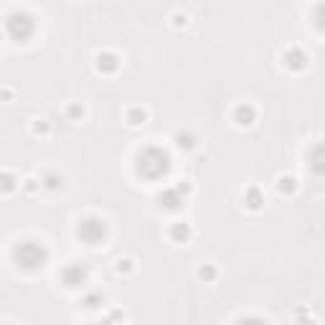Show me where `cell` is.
<instances>
[{
  "instance_id": "cell-22",
  "label": "cell",
  "mask_w": 325,
  "mask_h": 325,
  "mask_svg": "<svg viewBox=\"0 0 325 325\" xmlns=\"http://www.w3.org/2000/svg\"><path fill=\"white\" fill-rule=\"evenodd\" d=\"M239 325H269L267 320H259V317H247V320H241Z\"/></svg>"
},
{
  "instance_id": "cell-16",
  "label": "cell",
  "mask_w": 325,
  "mask_h": 325,
  "mask_svg": "<svg viewBox=\"0 0 325 325\" xmlns=\"http://www.w3.org/2000/svg\"><path fill=\"white\" fill-rule=\"evenodd\" d=\"M198 279H203V282H214V279H216V267H214V264H203V267H198Z\"/></svg>"
},
{
  "instance_id": "cell-12",
  "label": "cell",
  "mask_w": 325,
  "mask_h": 325,
  "mask_svg": "<svg viewBox=\"0 0 325 325\" xmlns=\"http://www.w3.org/2000/svg\"><path fill=\"white\" fill-rule=\"evenodd\" d=\"M125 119H127L130 127H140V125H145V122H147V112L142 107H132V109H127Z\"/></svg>"
},
{
  "instance_id": "cell-19",
  "label": "cell",
  "mask_w": 325,
  "mask_h": 325,
  "mask_svg": "<svg viewBox=\"0 0 325 325\" xmlns=\"http://www.w3.org/2000/svg\"><path fill=\"white\" fill-rule=\"evenodd\" d=\"M49 130H51V127H49L46 119H36V125H33V132H36V135H49Z\"/></svg>"
},
{
  "instance_id": "cell-10",
  "label": "cell",
  "mask_w": 325,
  "mask_h": 325,
  "mask_svg": "<svg viewBox=\"0 0 325 325\" xmlns=\"http://www.w3.org/2000/svg\"><path fill=\"white\" fill-rule=\"evenodd\" d=\"M244 203H247V209H252V211H259V209H262V203H264V196H262V191H259V188H249L247 193H244Z\"/></svg>"
},
{
  "instance_id": "cell-15",
  "label": "cell",
  "mask_w": 325,
  "mask_h": 325,
  "mask_svg": "<svg viewBox=\"0 0 325 325\" xmlns=\"http://www.w3.org/2000/svg\"><path fill=\"white\" fill-rule=\"evenodd\" d=\"M16 176H11V173H0V191L3 193H13L16 191Z\"/></svg>"
},
{
  "instance_id": "cell-1",
  "label": "cell",
  "mask_w": 325,
  "mask_h": 325,
  "mask_svg": "<svg viewBox=\"0 0 325 325\" xmlns=\"http://www.w3.org/2000/svg\"><path fill=\"white\" fill-rule=\"evenodd\" d=\"M168 168H171V157L160 147H147L137 157V173L145 178H160L168 173Z\"/></svg>"
},
{
  "instance_id": "cell-5",
  "label": "cell",
  "mask_w": 325,
  "mask_h": 325,
  "mask_svg": "<svg viewBox=\"0 0 325 325\" xmlns=\"http://www.w3.org/2000/svg\"><path fill=\"white\" fill-rule=\"evenodd\" d=\"M89 277L84 262H74V264H66L61 269V282L66 284V287H79V284H84Z\"/></svg>"
},
{
  "instance_id": "cell-7",
  "label": "cell",
  "mask_w": 325,
  "mask_h": 325,
  "mask_svg": "<svg viewBox=\"0 0 325 325\" xmlns=\"http://www.w3.org/2000/svg\"><path fill=\"white\" fill-rule=\"evenodd\" d=\"M119 69V56L112 54V51H102L97 54V71L102 74H114Z\"/></svg>"
},
{
  "instance_id": "cell-3",
  "label": "cell",
  "mask_w": 325,
  "mask_h": 325,
  "mask_svg": "<svg viewBox=\"0 0 325 325\" xmlns=\"http://www.w3.org/2000/svg\"><path fill=\"white\" fill-rule=\"evenodd\" d=\"M76 236L81 241H87L89 247H97V244H102L107 239V224L104 219L99 216H87V219H81L79 226H76Z\"/></svg>"
},
{
  "instance_id": "cell-21",
  "label": "cell",
  "mask_w": 325,
  "mask_h": 325,
  "mask_svg": "<svg viewBox=\"0 0 325 325\" xmlns=\"http://www.w3.org/2000/svg\"><path fill=\"white\" fill-rule=\"evenodd\" d=\"M97 302H104V297H102V295H89V297L84 300V305H87V307H99Z\"/></svg>"
},
{
  "instance_id": "cell-8",
  "label": "cell",
  "mask_w": 325,
  "mask_h": 325,
  "mask_svg": "<svg viewBox=\"0 0 325 325\" xmlns=\"http://www.w3.org/2000/svg\"><path fill=\"white\" fill-rule=\"evenodd\" d=\"M284 64H287L292 71H300V69H305V66H307V56H305L297 46H292L287 54H284Z\"/></svg>"
},
{
  "instance_id": "cell-23",
  "label": "cell",
  "mask_w": 325,
  "mask_h": 325,
  "mask_svg": "<svg viewBox=\"0 0 325 325\" xmlns=\"http://www.w3.org/2000/svg\"><path fill=\"white\" fill-rule=\"evenodd\" d=\"M188 16L186 13H173V26H186Z\"/></svg>"
},
{
  "instance_id": "cell-4",
  "label": "cell",
  "mask_w": 325,
  "mask_h": 325,
  "mask_svg": "<svg viewBox=\"0 0 325 325\" xmlns=\"http://www.w3.org/2000/svg\"><path fill=\"white\" fill-rule=\"evenodd\" d=\"M6 28H8V33H11V38H13V41L23 44V41H28V38L33 36L36 23H33V18H31V16H26V13L16 11V13H11V16H8Z\"/></svg>"
},
{
  "instance_id": "cell-17",
  "label": "cell",
  "mask_w": 325,
  "mask_h": 325,
  "mask_svg": "<svg viewBox=\"0 0 325 325\" xmlns=\"http://www.w3.org/2000/svg\"><path fill=\"white\" fill-rule=\"evenodd\" d=\"M66 114H69L71 119H81V117H84V107H81L79 102H71V104L66 107Z\"/></svg>"
},
{
  "instance_id": "cell-25",
  "label": "cell",
  "mask_w": 325,
  "mask_h": 325,
  "mask_svg": "<svg viewBox=\"0 0 325 325\" xmlns=\"http://www.w3.org/2000/svg\"><path fill=\"white\" fill-rule=\"evenodd\" d=\"M89 325H109V320H104V322H89Z\"/></svg>"
},
{
  "instance_id": "cell-11",
  "label": "cell",
  "mask_w": 325,
  "mask_h": 325,
  "mask_svg": "<svg viewBox=\"0 0 325 325\" xmlns=\"http://www.w3.org/2000/svg\"><path fill=\"white\" fill-rule=\"evenodd\" d=\"M160 203L166 209H171V211H176V209H181V203H183V196H178L176 193V188H168L166 193L160 196Z\"/></svg>"
},
{
  "instance_id": "cell-6",
  "label": "cell",
  "mask_w": 325,
  "mask_h": 325,
  "mask_svg": "<svg viewBox=\"0 0 325 325\" xmlns=\"http://www.w3.org/2000/svg\"><path fill=\"white\" fill-rule=\"evenodd\" d=\"M231 117H234V122L239 127H249V125H254V119H257V109L249 102H241V104L234 107Z\"/></svg>"
},
{
  "instance_id": "cell-14",
  "label": "cell",
  "mask_w": 325,
  "mask_h": 325,
  "mask_svg": "<svg viewBox=\"0 0 325 325\" xmlns=\"http://www.w3.org/2000/svg\"><path fill=\"white\" fill-rule=\"evenodd\" d=\"M41 183H44L46 188H51V191H56V188H61V186H64V178H61L59 173H54V171H46V173H44V178H41Z\"/></svg>"
},
{
  "instance_id": "cell-2",
  "label": "cell",
  "mask_w": 325,
  "mask_h": 325,
  "mask_svg": "<svg viewBox=\"0 0 325 325\" xmlns=\"http://www.w3.org/2000/svg\"><path fill=\"white\" fill-rule=\"evenodd\" d=\"M13 257H16L18 267H23V269H44L49 262V249L38 241H23L16 247Z\"/></svg>"
},
{
  "instance_id": "cell-9",
  "label": "cell",
  "mask_w": 325,
  "mask_h": 325,
  "mask_svg": "<svg viewBox=\"0 0 325 325\" xmlns=\"http://www.w3.org/2000/svg\"><path fill=\"white\" fill-rule=\"evenodd\" d=\"M191 236H193V229H191V224H186V221H178V224H173V226H171V239H173V241H178V244H186Z\"/></svg>"
},
{
  "instance_id": "cell-20",
  "label": "cell",
  "mask_w": 325,
  "mask_h": 325,
  "mask_svg": "<svg viewBox=\"0 0 325 325\" xmlns=\"http://www.w3.org/2000/svg\"><path fill=\"white\" fill-rule=\"evenodd\" d=\"M176 142H178V147H193V137H191V135H183V132L176 135Z\"/></svg>"
},
{
  "instance_id": "cell-13",
  "label": "cell",
  "mask_w": 325,
  "mask_h": 325,
  "mask_svg": "<svg viewBox=\"0 0 325 325\" xmlns=\"http://www.w3.org/2000/svg\"><path fill=\"white\" fill-rule=\"evenodd\" d=\"M277 191L290 196V193H295V191H297V181H295L292 176H279V178H277Z\"/></svg>"
},
{
  "instance_id": "cell-24",
  "label": "cell",
  "mask_w": 325,
  "mask_h": 325,
  "mask_svg": "<svg viewBox=\"0 0 325 325\" xmlns=\"http://www.w3.org/2000/svg\"><path fill=\"white\" fill-rule=\"evenodd\" d=\"M23 188H26V191H28V193H33V191H36V188H38V183H36V181H33V178H28V181H26V186H23Z\"/></svg>"
},
{
  "instance_id": "cell-18",
  "label": "cell",
  "mask_w": 325,
  "mask_h": 325,
  "mask_svg": "<svg viewBox=\"0 0 325 325\" xmlns=\"http://www.w3.org/2000/svg\"><path fill=\"white\" fill-rule=\"evenodd\" d=\"M132 269H135V262H132V259H117V272H119V274H122V272L127 274V272H132Z\"/></svg>"
}]
</instances>
